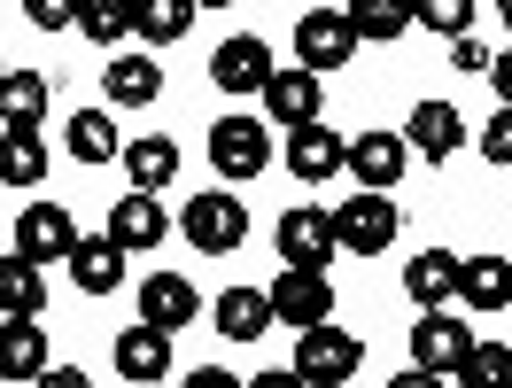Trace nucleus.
Returning <instances> with one entry per match:
<instances>
[{
  "label": "nucleus",
  "mask_w": 512,
  "mask_h": 388,
  "mask_svg": "<svg viewBox=\"0 0 512 388\" xmlns=\"http://www.w3.org/2000/svg\"><path fill=\"white\" fill-rule=\"evenodd\" d=\"M272 249H280L288 264H311V272H326V264L342 257V241H334V210H280Z\"/></svg>",
  "instance_id": "7"
},
{
  "label": "nucleus",
  "mask_w": 512,
  "mask_h": 388,
  "mask_svg": "<svg viewBox=\"0 0 512 388\" xmlns=\"http://www.w3.org/2000/svg\"><path fill=\"white\" fill-rule=\"evenodd\" d=\"M78 32L94 47H125L132 39V0H78Z\"/></svg>",
  "instance_id": "31"
},
{
  "label": "nucleus",
  "mask_w": 512,
  "mask_h": 388,
  "mask_svg": "<svg viewBox=\"0 0 512 388\" xmlns=\"http://www.w3.org/2000/svg\"><path fill=\"white\" fill-rule=\"evenodd\" d=\"M489 86H497V101H512V47H505V55H489Z\"/></svg>",
  "instance_id": "37"
},
{
  "label": "nucleus",
  "mask_w": 512,
  "mask_h": 388,
  "mask_svg": "<svg viewBox=\"0 0 512 388\" xmlns=\"http://www.w3.org/2000/svg\"><path fill=\"white\" fill-rule=\"evenodd\" d=\"M125 241H117V233H78V241H70V280H78V288L86 295H117L125 288Z\"/></svg>",
  "instance_id": "12"
},
{
  "label": "nucleus",
  "mask_w": 512,
  "mask_h": 388,
  "mask_svg": "<svg viewBox=\"0 0 512 388\" xmlns=\"http://www.w3.org/2000/svg\"><path fill=\"white\" fill-rule=\"evenodd\" d=\"M47 311V280H39V264L32 257H0V319H39Z\"/></svg>",
  "instance_id": "23"
},
{
  "label": "nucleus",
  "mask_w": 512,
  "mask_h": 388,
  "mask_svg": "<svg viewBox=\"0 0 512 388\" xmlns=\"http://www.w3.org/2000/svg\"><path fill=\"white\" fill-rule=\"evenodd\" d=\"M404 140H412V156L450 163L458 148H466V117H458L450 101H419V109H412V125H404Z\"/></svg>",
  "instance_id": "16"
},
{
  "label": "nucleus",
  "mask_w": 512,
  "mask_h": 388,
  "mask_svg": "<svg viewBox=\"0 0 512 388\" xmlns=\"http://www.w3.org/2000/svg\"><path fill=\"white\" fill-rule=\"evenodd\" d=\"M16 257L32 264H70V241H78V226H70V210H55V202H32L24 218H16Z\"/></svg>",
  "instance_id": "10"
},
{
  "label": "nucleus",
  "mask_w": 512,
  "mask_h": 388,
  "mask_svg": "<svg viewBox=\"0 0 512 388\" xmlns=\"http://www.w3.org/2000/svg\"><path fill=\"white\" fill-rule=\"evenodd\" d=\"M264 117H272V125H311V117H326V94H319V70H272V78H264Z\"/></svg>",
  "instance_id": "11"
},
{
  "label": "nucleus",
  "mask_w": 512,
  "mask_h": 388,
  "mask_svg": "<svg viewBox=\"0 0 512 388\" xmlns=\"http://www.w3.org/2000/svg\"><path fill=\"white\" fill-rule=\"evenodd\" d=\"M458 303L466 311H505L512 303V257H458Z\"/></svg>",
  "instance_id": "21"
},
{
  "label": "nucleus",
  "mask_w": 512,
  "mask_h": 388,
  "mask_svg": "<svg viewBox=\"0 0 512 388\" xmlns=\"http://www.w3.org/2000/svg\"><path fill=\"white\" fill-rule=\"evenodd\" d=\"M210 163H218L225 179H256V171L272 163L264 117H218V125H210Z\"/></svg>",
  "instance_id": "8"
},
{
  "label": "nucleus",
  "mask_w": 512,
  "mask_h": 388,
  "mask_svg": "<svg viewBox=\"0 0 512 388\" xmlns=\"http://www.w3.org/2000/svg\"><path fill=\"white\" fill-rule=\"evenodd\" d=\"M39 117H47V78H39V70H8V78H0V125L39 132Z\"/></svg>",
  "instance_id": "28"
},
{
  "label": "nucleus",
  "mask_w": 512,
  "mask_h": 388,
  "mask_svg": "<svg viewBox=\"0 0 512 388\" xmlns=\"http://www.w3.org/2000/svg\"><path fill=\"white\" fill-rule=\"evenodd\" d=\"M210 326H218L225 342H256L264 326H272V288H225L210 303Z\"/></svg>",
  "instance_id": "20"
},
{
  "label": "nucleus",
  "mask_w": 512,
  "mask_h": 388,
  "mask_svg": "<svg viewBox=\"0 0 512 388\" xmlns=\"http://www.w3.org/2000/svg\"><path fill=\"white\" fill-rule=\"evenodd\" d=\"M0 179L8 187H39L47 179V140L24 125H0Z\"/></svg>",
  "instance_id": "27"
},
{
  "label": "nucleus",
  "mask_w": 512,
  "mask_h": 388,
  "mask_svg": "<svg viewBox=\"0 0 512 388\" xmlns=\"http://www.w3.org/2000/svg\"><path fill=\"white\" fill-rule=\"evenodd\" d=\"M63 148H70L78 163H117V148H125V140H117V117H109V109H70Z\"/></svg>",
  "instance_id": "26"
},
{
  "label": "nucleus",
  "mask_w": 512,
  "mask_h": 388,
  "mask_svg": "<svg viewBox=\"0 0 512 388\" xmlns=\"http://www.w3.org/2000/svg\"><path fill=\"white\" fill-rule=\"evenodd\" d=\"M342 16L357 24V39H381V47L412 32V0H350Z\"/></svg>",
  "instance_id": "30"
},
{
  "label": "nucleus",
  "mask_w": 512,
  "mask_h": 388,
  "mask_svg": "<svg viewBox=\"0 0 512 388\" xmlns=\"http://www.w3.org/2000/svg\"><path fill=\"white\" fill-rule=\"evenodd\" d=\"M132 303H140V319H148V326L179 334V326H194V303H202V295H194V280H179V272H156V280H140Z\"/></svg>",
  "instance_id": "18"
},
{
  "label": "nucleus",
  "mask_w": 512,
  "mask_h": 388,
  "mask_svg": "<svg viewBox=\"0 0 512 388\" xmlns=\"http://www.w3.org/2000/svg\"><path fill=\"white\" fill-rule=\"evenodd\" d=\"M357 365H365V342H357V334H342L334 319L303 326V342H295V381L303 388H342Z\"/></svg>",
  "instance_id": "1"
},
{
  "label": "nucleus",
  "mask_w": 512,
  "mask_h": 388,
  "mask_svg": "<svg viewBox=\"0 0 512 388\" xmlns=\"http://www.w3.org/2000/svg\"><path fill=\"white\" fill-rule=\"evenodd\" d=\"M458 381L466 388H512V350L505 342H474L466 365H458Z\"/></svg>",
  "instance_id": "32"
},
{
  "label": "nucleus",
  "mask_w": 512,
  "mask_h": 388,
  "mask_svg": "<svg viewBox=\"0 0 512 388\" xmlns=\"http://www.w3.org/2000/svg\"><path fill=\"white\" fill-rule=\"evenodd\" d=\"M39 373H47V334H39V319H0V388L39 381Z\"/></svg>",
  "instance_id": "22"
},
{
  "label": "nucleus",
  "mask_w": 512,
  "mask_h": 388,
  "mask_svg": "<svg viewBox=\"0 0 512 388\" xmlns=\"http://www.w3.org/2000/svg\"><path fill=\"white\" fill-rule=\"evenodd\" d=\"M450 63H458V70H481V78H489V47H481L474 32H458V39H450Z\"/></svg>",
  "instance_id": "36"
},
{
  "label": "nucleus",
  "mask_w": 512,
  "mask_h": 388,
  "mask_svg": "<svg viewBox=\"0 0 512 388\" xmlns=\"http://www.w3.org/2000/svg\"><path fill=\"white\" fill-rule=\"evenodd\" d=\"M272 319L280 326H319V319H334V280L326 272H311V264H288L280 280H272Z\"/></svg>",
  "instance_id": "6"
},
{
  "label": "nucleus",
  "mask_w": 512,
  "mask_h": 388,
  "mask_svg": "<svg viewBox=\"0 0 512 388\" xmlns=\"http://www.w3.org/2000/svg\"><path fill=\"white\" fill-rule=\"evenodd\" d=\"M117 163L132 171V187H156V194H163V179H179V140L140 132V140H125V148H117Z\"/></svg>",
  "instance_id": "25"
},
{
  "label": "nucleus",
  "mask_w": 512,
  "mask_h": 388,
  "mask_svg": "<svg viewBox=\"0 0 512 388\" xmlns=\"http://www.w3.org/2000/svg\"><path fill=\"white\" fill-rule=\"evenodd\" d=\"M101 94H109V109H148V101L163 94L156 55H109V70H101Z\"/></svg>",
  "instance_id": "19"
},
{
  "label": "nucleus",
  "mask_w": 512,
  "mask_h": 388,
  "mask_svg": "<svg viewBox=\"0 0 512 388\" xmlns=\"http://www.w3.org/2000/svg\"><path fill=\"white\" fill-rule=\"evenodd\" d=\"M404 233V218H396V202H388V187H357L342 210H334V241L350 249V257H381L388 241Z\"/></svg>",
  "instance_id": "3"
},
{
  "label": "nucleus",
  "mask_w": 512,
  "mask_h": 388,
  "mask_svg": "<svg viewBox=\"0 0 512 388\" xmlns=\"http://www.w3.org/2000/svg\"><path fill=\"white\" fill-rule=\"evenodd\" d=\"M272 47H264V39L256 32H233L218 47V55H210V86H218V94H264V78H272Z\"/></svg>",
  "instance_id": "9"
},
{
  "label": "nucleus",
  "mask_w": 512,
  "mask_h": 388,
  "mask_svg": "<svg viewBox=\"0 0 512 388\" xmlns=\"http://www.w3.org/2000/svg\"><path fill=\"white\" fill-rule=\"evenodd\" d=\"M187 24H194V0H132V32L148 39V47L187 39Z\"/></svg>",
  "instance_id": "29"
},
{
  "label": "nucleus",
  "mask_w": 512,
  "mask_h": 388,
  "mask_svg": "<svg viewBox=\"0 0 512 388\" xmlns=\"http://www.w3.org/2000/svg\"><path fill=\"white\" fill-rule=\"evenodd\" d=\"M194 8H233V0H194Z\"/></svg>",
  "instance_id": "38"
},
{
  "label": "nucleus",
  "mask_w": 512,
  "mask_h": 388,
  "mask_svg": "<svg viewBox=\"0 0 512 388\" xmlns=\"http://www.w3.org/2000/svg\"><path fill=\"white\" fill-rule=\"evenodd\" d=\"M404 163H412V140H404V132H357L350 140V163H342V171H350L357 187H396V179H404Z\"/></svg>",
  "instance_id": "13"
},
{
  "label": "nucleus",
  "mask_w": 512,
  "mask_h": 388,
  "mask_svg": "<svg viewBox=\"0 0 512 388\" xmlns=\"http://www.w3.org/2000/svg\"><path fill=\"white\" fill-rule=\"evenodd\" d=\"M0 78H8V63H0Z\"/></svg>",
  "instance_id": "40"
},
{
  "label": "nucleus",
  "mask_w": 512,
  "mask_h": 388,
  "mask_svg": "<svg viewBox=\"0 0 512 388\" xmlns=\"http://www.w3.org/2000/svg\"><path fill=\"white\" fill-rule=\"evenodd\" d=\"M466 350H474V334H466V319L458 311H419L412 319V365H427L435 381H458V365H466Z\"/></svg>",
  "instance_id": "4"
},
{
  "label": "nucleus",
  "mask_w": 512,
  "mask_h": 388,
  "mask_svg": "<svg viewBox=\"0 0 512 388\" xmlns=\"http://www.w3.org/2000/svg\"><path fill=\"white\" fill-rule=\"evenodd\" d=\"M481 156L497 163V171H512V101H497V117L481 125Z\"/></svg>",
  "instance_id": "34"
},
{
  "label": "nucleus",
  "mask_w": 512,
  "mask_h": 388,
  "mask_svg": "<svg viewBox=\"0 0 512 388\" xmlns=\"http://www.w3.org/2000/svg\"><path fill=\"white\" fill-rule=\"evenodd\" d=\"M497 8H505V32H512V0H497Z\"/></svg>",
  "instance_id": "39"
},
{
  "label": "nucleus",
  "mask_w": 512,
  "mask_h": 388,
  "mask_svg": "<svg viewBox=\"0 0 512 388\" xmlns=\"http://www.w3.org/2000/svg\"><path fill=\"white\" fill-rule=\"evenodd\" d=\"M117 373H125L132 388L171 381V334H163V326H148V319H132L125 334H117Z\"/></svg>",
  "instance_id": "14"
},
{
  "label": "nucleus",
  "mask_w": 512,
  "mask_h": 388,
  "mask_svg": "<svg viewBox=\"0 0 512 388\" xmlns=\"http://www.w3.org/2000/svg\"><path fill=\"white\" fill-rule=\"evenodd\" d=\"M404 295L427 303V311H435V303H458V257H450V249H419V257L404 264Z\"/></svg>",
  "instance_id": "24"
},
{
  "label": "nucleus",
  "mask_w": 512,
  "mask_h": 388,
  "mask_svg": "<svg viewBox=\"0 0 512 388\" xmlns=\"http://www.w3.org/2000/svg\"><path fill=\"white\" fill-rule=\"evenodd\" d=\"M179 233H187L202 257H233V249L249 241V210H241V194L210 187V194H194L187 210H179Z\"/></svg>",
  "instance_id": "2"
},
{
  "label": "nucleus",
  "mask_w": 512,
  "mask_h": 388,
  "mask_svg": "<svg viewBox=\"0 0 512 388\" xmlns=\"http://www.w3.org/2000/svg\"><path fill=\"white\" fill-rule=\"evenodd\" d=\"M24 16H32L39 32H70L78 24V0H24Z\"/></svg>",
  "instance_id": "35"
},
{
  "label": "nucleus",
  "mask_w": 512,
  "mask_h": 388,
  "mask_svg": "<svg viewBox=\"0 0 512 388\" xmlns=\"http://www.w3.org/2000/svg\"><path fill=\"white\" fill-rule=\"evenodd\" d=\"M109 233H117L125 249H156L163 233H171V218H163L156 187H132V194H117V202H109Z\"/></svg>",
  "instance_id": "17"
},
{
  "label": "nucleus",
  "mask_w": 512,
  "mask_h": 388,
  "mask_svg": "<svg viewBox=\"0 0 512 388\" xmlns=\"http://www.w3.org/2000/svg\"><path fill=\"white\" fill-rule=\"evenodd\" d=\"M357 47H365V39H357V24L342 16V8H311V16L295 24V55H303V70H319V78L342 70Z\"/></svg>",
  "instance_id": "5"
},
{
  "label": "nucleus",
  "mask_w": 512,
  "mask_h": 388,
  "mask_svg": "<svg viewBox=\"0 0 512 388\" xmlns=\"http://www.w3.org/2000/svg\"><path fill=\"white\" fill-rule=\"evenodd\" d=\"M412 24L435 39H458V32H474V0H412Z\"/></svg>",
  "instance_id": "33"
},
{
  "label": "nucleus",
  "mask_w": 512,
  "mask_h": 388,
  "mask_svg": "<svg viewBox=\"0 0 512 388\" xmlns=\"http://www.w3.org/2000/svg\"><path fill=\"white\" fill-rule=\"evenodd\" d=\"M350 163V140L326 125V117H311V125H288V171L295 179H334Z\"/></svg>",
  "instance_id": "15"
}]
</instances>
